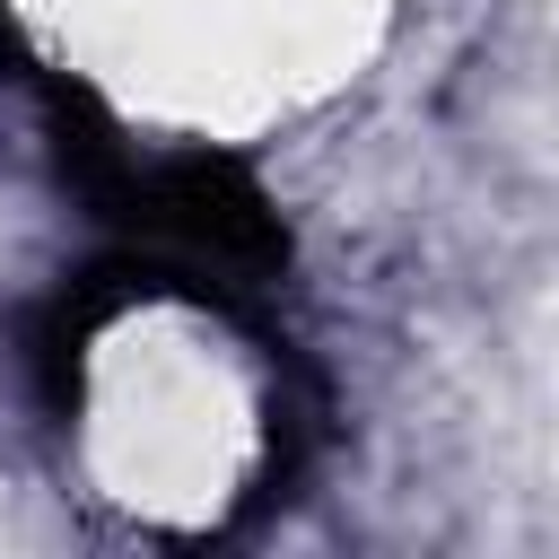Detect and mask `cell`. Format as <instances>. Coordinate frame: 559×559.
<instances>
[{"instance_id": "6da1fadb", "label": "cell", "mask_w": 559, "mask_h": 559, "mask_svg": "<svg viewBox=\"0 0 559 559\" xmlns=\"http://www.w3.org/2000/svg\"><path fill=\"white\" fill-rule=\"evenodd\" d=\"M61 166L79 175L96 218H114L157 262H192V271H218V280H271L288 262V236L271 218V201L227 157L131 166V148H114L105 131H79V140L61 131Z\"/></svg>"}]
</instances>
